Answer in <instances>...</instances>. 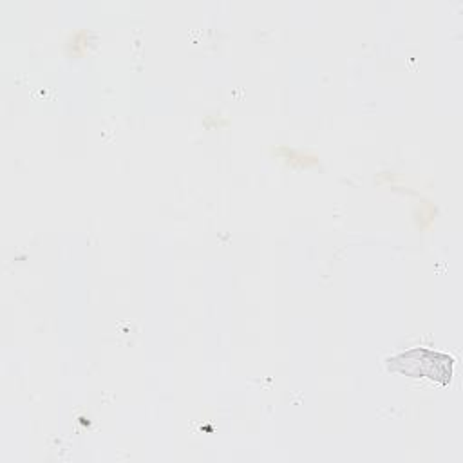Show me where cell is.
Returning <instances> with one entry per match:
<instances>
[{
    "label": "cell",
    "instance_id": "obj_1",
    "mask_svg": "<svg viewBox=\"0 0 463 463\" xmlns=\"http://www.w3.org/2000/svg\"><path fill=\"white\" fill-rule=\"evenodd\" d=\"M452 358L445 353L430 351L425 347H414L387 360V369L402 373L411 378H429L441 385H449L452 380Z\"/></svg>",
    "mask_w": 463,
    "mask_h": 463
}]
</instances>
